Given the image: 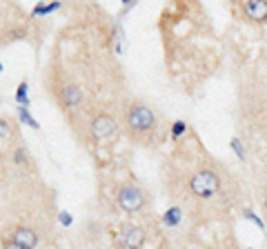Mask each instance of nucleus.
<instances>
[{"mask_svg": "<svg viewBox=\"0 0 267 249\" xmlns=\"http://www.w3.org/2000/svg\"><path fill=\"white\" fill-rule=\"evenodd\" d=\"M243 218H247L250 223H254L256 227H260V229H265V223H263V218H258L256 214H254L252 209H243Z\"/></svg>", "mask_w": 267, "mask_h": 249, "instance_id": "obj_17", "label": "nucleus"}, {"mask_svg": "<svg viewBox=\"0 0 267 249\" xmlns=\"http://www.w3.org/2000/svg\"><path fill=\"white\" fill-rule=\"evenodd\" d=\"M7 238H11L16 242L20 249H36L40 245V234L36 232L34 227H29V225H22V223H18V225H9L7 229L3 232Z\"/></svg>", "mask_w": 267, "mask_h": 249, "instance_id": "obj_5", "label": "nucleus"}, {"mask_svg": "<svg viewBox=\"0 0 267 249\" xmlns=\"http://www.w3.org/2000/svg\"><path fill=\"white\" fill-rule=\"evenodd\" d=\"M0 74H3V63H0Z\"/></svg>", "mask_w": 267, "mask_h": 249, "instance_id": "obj_22", "label": "nucleus"}, {"mask_svg": "<svg viewBox=\"0 0 267 249\" xmlns=\"http://www.w3.org/2000/svg\"><path fill=\"white\" fill-rule=\"evenodd\" d=\"M232 149H234V154H236V158H238V160H245V147H243V143H241V138L238 136H234L232 138Z\"/></svg>", "mask_w": 267, "mask_h": 249, "instance_id": "obj_16", "label": "nucleus"}, {"mask_svg": "<svg viewBox=\"0 0 267 249\" xmlns=\"http://www.w3.org/2000/svg\"><path fill=\"white\" fill-rule=\"evenodd\" d=\"M185 131H187L185 120H176V123H172V127H169V138H172V141H178Z\"/></svg>", "mask_w": 267, "mask_h": 249, "instance_id": "obj_13", "label": "nucleus"}, {"mask_svg": "<svg viewBox=\"0 0 267 249\" xmlns=\"http://www.w3.org/2000/svg\"><path fill=\"white\" fill-rule=\"evenodd\" d=\"M0 249H20V247H18L11 238H7L5 234H0Z\"/></svg>", "mask_w": 267, "mask_h": 249, "instance_id": "obj_19", "label": "nucleus"}, {"mask_svg": "<svg viewBox=\"0 0 267 249\" xmlns=\"http://www.w3.org/2000/svg\"><path fill=\"white\" fill-rule=\"evenodd\" d=\"M187 189L194 198L198 200H209L223 189V176L214 167H200L196 169L190 180H187Z\"/></svg>", "mask_w": 267, "mask_h": 249, "instance_id": "obj_2", "label": "nucleus"}, {"mask_svg": "<svg viewBox=\"0 0 267 249\" xmlns=\"http://www.w3.org/2000/svg\"><path fill=\"white\" fill-rule=\"evenodd\" d=\"M60 7H63V0H51V3H45V0H40V3H36V7L32 9V18L51 16L54 11H58Z\"/></svg>", "mask_w": 267, "mask_h": 249, "instance_id": "obj_9", "label": "nucleus"}, {"mask_svg": "<svg viewBox=\"0 0 267 249\" xmlns=\"http://www.w3.org/2000/svg\"><path fill=\"white\" fill-rule=\"evenodd\" d=\"M145 240H147V236H145L143 227H138V225H123V229H120V247L123 249H143Z\"/></svg>", "mask_w": 267, "mask_h": 249, "instance_id": "obj_8", "label": "nucleus"}, {"mask_svg": "<svg viewBox=\"0 0 267 249\" xmlns=\"http://www.w3.org/2000/svg\"><path fill=\"white\" fill-rule=\"evenodd\" d=\"M83 89L81 85L76 82H63L58 87V105L60 109H65V112H74V109H78L83 105Z\"/></svg>", "mask_w": 267, "mask_h": 249, "instance_id": "obj_6", "label": "nucleus"}, {"mask_svg": "<svg viewBox=\"0 0 267 249\" xmlns=\"http://www.w3.org/2000/svg\"><path fill=\"white\" fill-rule=\"evenodd\" d=\"M58 223L63 225V227H71V225H74V216H71L69 211H60V214H58Z\"/></svg>", "mask_w": 267, "mask_h": 249, "instance_id": "obj_18", "label": "nucleus"}, {"mask_svg": "<svg viewBox=\"0 0 267 249\" xmlns=\"http://www.w3.org/2000/svg\"><path fill=\"white\" fill-rule=\"evenodd\" d=\"M114 203L125 214H138V211H143L147 207L149 193L136 183H123L114 191Z\"/></svg>", "mask_w": 267, "mask_h": 249, "instance_id": "obj_3", "label": "nucleus"}, {"mask_svg": "<svg viewBox=\"0 0 267 249\" xmlns=\"http://www.w3.org/2000/svg\"><path fill=\"white\" fill-rule=\"evenodd\" d=\"M263 207H265V211H267V191H265V196H263Z\"/></svg>", "mask_w": 267, "mask_h": 249, "instance_id": "obj_21", "label": "nucleus"}, {"mask_svg": "<svg viewBox=\"0 0 267 249\" xmlns=\"http://www.w3.org/2000/svg\"><path fill=\"white\" fill-rule=\"evenodd\" d=\"M14 125L9 123L7 118H0V138H5V141H7V138H11L14 136Z\"/></svg>", "mask_w": 267, "mask_h": 249, "instance_id": "obj_15", "label": "nucleus"}, {"mask_svg": "<svg viewBox=\"0 0 267 249\" xmlns=\"http://www.w3.org/2000/svg\"><path fill=\"white\" fill-rule=\"evenodd\" d=\"M180 220H183V207H178V205H172V207L163 214V225H165V227H178Z\"/></svg>", "mask_w": 267, "mask_h": 249, "instance_id": "obj_10", "label": "nucleus"}, {"mask_svg": "<svg viewBox=\"0 0 267 249\" xmlns=\"http://www.w3.org/2000/svg\"><path fill=\"white\" fill-rule=\"evenodd\" d=\"M27 89H29V85H27V78H22L20 82H18V87H16V102L20 107H29V96H27Z\"/></svg>", "mask_w": 267, "mask_h": 249, "instance_id": "obj_12", "label": "nucleus"}, {"mask_svg": "<svg viewBox=\"0 0 267 249\" xmlns=\"http://www.w3.org/2000/svg\"><path fill=\"white\" fill-rule=\"evenodd\" d=\"M120 3H123V11H120V16H125L127 11H129V9L134 7V5L138 3V0H120Z\"/></svg>", "mask_w": 267, "mask_h": 249, "instance_id": "obj_20", "label": "nucleus"}, {"mask_svg": "<svg viewBox=\"0 0 267 249\" xmlns=\"http://www.w3.org/2000/svg\"><path fill=\"white\" fill-rule=\"evenodd\" d=\"M11 158H14L16 165H27L29 162V151L25 147H16L14 151H11Z\"/></svg>", "mask_w": 267, "mask_h": 249, "instance_id": "obj_14", "label": "nucleus"}, {"mask_svg": "<svg viewBox=\"0 0 267 249\" xmlns=\"http://www.w3.org/2000/svg\"><path fill=\"white\" fill-rule=\"evenodd\" d=\"M241 11L252 25H267V0H243Z\"/></svg>", "mask_w": 267, "mask_h": 249, "instance_id": "obj_7", "label": "nucleus"}, {"mask_svg": "<svg viewBox=\"0 0 267 249\" xmlns=\"http://www.w3.org/2000/svg\"><path fill=\"white\" fill-rule=\"evenodd\" d=\"M16 112H18V118H20V123H22V125H27L29 129H34V131H38V129H40L38 120H36V118L32 116L29 107H20V105H18V107H16Z\"/></svg>", "mask_w": 267, "mask_h": 249, "instance_id": "obj_11", "label": "nucleus"}, {"mask_svg": "<svg viewBox=\"0 0 267 249\" xmlns=\"http://www.w3.org/2000/svg\"><path fill=\"white\" fill-rule=\"evenodd\" d=\"M89 136L94 141H107V138L116 136L118 133V120L112 116L109 112H96L87 123Z\"/></svg>", "mask_w": 267, "mask_h": 249, "instance_id": "obj_4", "label": "nucleus"}, {"mask_svg": "<svg viewBox=\"0 0 267 249\" xmlns=\"http://www.w3.org/2000/svg\"><path fill=\"white\" fill-rule=\"evenodd\" d=\"M123 127H125V131L131 143L149 147V145H154L156 133H158V114H156L147 102L134 98L129 105L125 107Z\"/></svg>", "mask_w": 267, "mask_h": 249, "instance_id": "obj_1", "label": "nucleus"}, {"mask_svg": "<svg viewBox=\"0 0 267 249\" xmlns=\"http://www.w3.org/2000/svg\"><path fill=\"white\" fill-rule=\"evenodd\" d=\"M247 249H252V247H247Z\"/></svg>", "mask_w": 267, "mask_h": 249, "instance_id": "obj_23", "label": "nucleus"}]
</instances>
